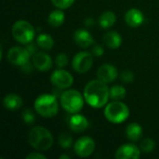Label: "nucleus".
<instances>
[{"label":"nucleus","mask_w":159,"mask_h":159,"mask_svg":"<svg viewBox=\"0 0 159 159\" xmlns=\"http://www.w3.org/2000/svg\"><path fill=\"white\" fill-rule=\"evenodd\" d=\"M85 98L76 89H68L61 94V107L70 114H76L82 110Z\"/></svg>","instance_id":"4"},{"label":"nucleus","mask_w":159,"mask_h":159,"mask_svg":"<svg viewBox=\"0 0 159 159\" xmlns=\"http://www.w3.org/2000/svg\"><path fill=\"white\" fill-rule=\"evenodd\" d=\"M26 48H27V50L29 51V53H30L31 56H32V55H34V54L36 53V48H35V46H34V44H32V42L29 43V44H27Z\"/></svg>","instance_id":"33"},{"label":"nucleus","mask_w":159,"mask_h":159,"mask_svg":"<svg viewBox=\"0 0 159 159\" xmlns=\"http://www.w3.org/2000/svg\"><path fill=\"white\" fill-rule=\"evenodd\" d=\"M55 63L59 68H63L68 64V57L65 53H59L55 59Z\"/></svg>","instance_id":"28"},{"label":"nucleus","mask_w":159,"mask_h":159,"mask_svg":"<svg viewBox=\"0 0 159 159\" xmlns=\"http://www.w3.org/2000/svg\"><path fill=\"white\" fill-rule=\"evenodd\" d=\"M53 136L48 129L41 126L34 127L28 133V143L37 151H47L53 145Z\"/></svg>","instance_id":"2"},{"label":"nucleus","mask_w":159,"mask_h":159,"mask_svg":"<svg viewBox=\"0 0 159 159\" xmlns=\"http://www.w3.org/2000/svg\"><path fill=\"white\" fill-rule=\"evenodd\" d=\"M118 75L117 69L109 63H104L97 70V77L104 83H111L116 79Z\"/></svg>","instance_id":"12"},{"label":"nucleus","mask_w":159,"mask_h":159,"mask_svg":"<svg viewBox=\"0 0 159 159\" xmlns=\"http://www.w3.org/2000/svg\"><path fill=\"white\" fill-rule=\"evenodd\" d=\"M104 116L114 124H120L129 116V109L127 104L120 101H114L108 103L104 109Z\"/></svg>","instance_id":"5"},{"label":"nucleus","mask_w":159,"mask_h":159,"mask_svg":"<svg viewBox=\"0 0 159 159\" xmlns=\"http://www.w3.org/2000/svg\"><path fill=\"white\" fill-rule=\"evenodd\" d=\"M75 152L80 157H88L95 150V142L89 136L79 138L75 143Z\"/></svg>","instance_id":"10"},{"label":"nucleus","mask_w":159,"mask_h":159,"mask_svg":"<svg viewBox=\"0 0 159 159\" xmlns=\"http://www.w3.org/2000/svg\"><path fill=\"white\" fill-rule=\"evenodd\" d=\"M140 148L145 154L152 153L156 148V142L151 138H145L142 141L140 144Z\"/></svg>","instance_id":"24"},{"label":"nucleus","mask_w":159,"mask_h":159,"mask_svg":"<svg viewBox=\"0 0 159 159\" xmlns=\"http://www.w3.org/2000/svg\"><path fill=\"white\" fill-rule=\"evenodd\" d=\"M102 39L104 44L111 49H116L122 44V37L116 31L107 32L106 34H104Z\"/></svg>","instance_id":"17"},{"label":"nucleus","mask_w":159,"mask_h":159,"mask_svg":"<svg viewBox=\"0 0 159 159\" xmlns=\"http://www.w3.org/2000/svg\"><path fill=\"white\" fill-rule=\"evenodd\" d=\"M144 20L143 13L138 8H130L125 14V21L130 27H139Z\"/></svg>","instance_id":"14"},{"label":"nucleus","mask_w":159,"mask_h":159,"mask_svg":"<svg viewBox=\"0 0 159 159\" xmlns=\"http://www.w3.org/2000/svg\"><path fill=\"white\" fill-rule=\"evenodd\" d=\"M50 81L53 86L56 87L58 89H65L73 85L74 77L69 72L62 69H59L55 70L51 74Z\"/></svg>","instance_id":"8"},{"label":"nucleus","mask_w":159,"mask_h":159,"mask_svg":"<svg viewBox=\"0 0 159 159\" xmlns=\"http://www.w3.org/2000/svg\"><path fill=\"white\" fill-rule=\"evenodd\" d=\"M84 23H85V25L87 27H92L94 25V23H95V20L93 18H87L85 20Z\"/></svg>","instance_id":"34"},{"label":"nucleus","mask_w":159,"mask_h":159,"mask_svg":"<svg viewBox=\"0 0 159 159\" xmlns=\"http://www.w3.org/2000/svg\"><path fill=\"white\" fill-rule=\"evenodd\" d=\"M51 3L58 8L65 9L70 7L75 3V0H51Z\"/></svg>","instance_id":"27"},{"label":"nucleus","mask_w":159,"mask_h":159,"mask_svg":"<svg viewBox=\"0 0 159 159\" xmlns=\"http://www.w3.org/2000/svg\"><path fill=\"white\" fill-rule=\"evenodd\" d=\"M37 45L40 48L45 50H49L54 46V40L51 35L48 34H40L37 36Z\"/></svg>","instance_id":"22"},{"label":"nucleus","mask_w":159,"mask_h":159,"mask_svg":"<svg viewBox=\"0 0 159 159\" xmlns=\"http://www.w3.org/2000/svg\"><path fill=\"white\" fill-rule=\"evenodd\" d=\"M116 159H138L141 157V150L132 143H126L118 147L116 152Z\"/></svg>","instance_id":"11"},{"label":"nucleus","mask_w":159,"mask_h":159,"mask_svg":"<svg viewBox=\"0 0 159 159\" xmlns=\"http://www.w3.org/2000/svg\"><path fill=\"white\" fill-rule=\"evenodd\" d=\"M69 127L74 132L80 133V132L85 131L88 129L89 121L84 116L79 115V114H75L74 116L70 117Z\"/></svg>","instance_id":"16"},{"label":"nucleus","mask_w":159,"mask_h":159,"mask_svg":"<svg viewBox=\"0 0 159 159\" xmlns=\"http://www.w3.org/2000/svg\"><path fill=\"white\" fill-rule=\"evenodd\" d=\"M99 24L103 29L112 27L116 21V16L112 11H105L99 17Z\"/></svg>","instance_id":"21"},{"label":"nucleus","mask_w":159,"mask_h":159,"mask_svg":"<svg viewBox=\"0 0 159 159\" xmlns=\"http://www.w3.org/2000/svg\"><path fill=\"white\" fill-rule=\"evenodd\" d=\"M34 66L40 72H47L52 66V60L48 54L45 52H37L33 57Z\"/></svg>","instance_id":"13"},{"label":"nucleus","mask_w":159,"mask_h":159,"mask_svg":"<svg viewBox=\"0 0 159 159\" xmlns=\"http://www.w3.org/2000/svg\"><path fill=\"white\" fill-rule=\"evenodd\" d=\"M126 135L129 141L137 142L143 136V127L138 123H130L126 129Z\"/></svg>","instance_id":"19"},{"label":"nucleus","mask_w":159,"mask_h":159,"mask_svg":"<svg viewBox=\"0 0 159 159\" xmlns=\"http://www.w3.org/2000/svg\"><path fill=\"white\" fill-rule=\"evenodd\" d=\"M3 105L6 109L10 111L18 110L22 105V100L21 98L14 93L7 94L3 99Z\"/></svg>","instance_id":"18"},{"label":"nucleus","mask_w":159,"mask_h":159,"mask_svg":"<svg viewBox=\"0 0 159 159\" xmlns=\"http://www.w3.org/2000/svg\"><path fill=\"white\" fill-rule=\"evenodd\" d=\"M93 64L92 54L87 51H80L76 53L72 61L73 69L78 74H85L89 72Z\"/></svg>","instance_id":"7"},{"label":"nucleus","mask_w":159,"mask_h":159,"mask_svg":"<svg viewBox=\"0 0 159 159\" xmlns=\"http://www.w3.org/2000/svg\"><path fill=\"white\" fill-rule=\"evenodd\" d=\"M134 78H135V75L130 70H124L120 74V79L124 83H131L134 80Z\"/></svg>","instance_id":"29"},{"label":"nucleus","mask_w":159,"mask_h":159,"mask_svg":"<svg viewBox=\"0 0 159 159\" xmlns=\"http://www.w3.org/2000/svg\"><path fill=\"white\" fill-rule=\"evenodd\" d=\"M103 52H104V49H103L102 46H101V45H95V46L92 48V51H91L92 55H94V56H96V57H101V56H102Z\"/></svg>","instance_id":"30"},{"label":"nucleus","mask_w":159,"mask_h":159,"mask_svg":"<svg viewBox=\"0 0 159 159\" xmlns=\"http://www.w3.org/2000/svg\"><path fill=\"white\" fill-rule=\"evenodd\" d=\"M22 119L23 121L25 122V124L27 125H32L34 123L35 121V116H34V114L33 113L32 110L30 109H25L23 112H22Z\"/></svg>","instance_id":"26"},{"label":"nucleus","mask_w":159,"mask_h":159,"mask_svg":"<svg viewBox=\"0 0 159 159\" xmlns=\"http://www.w3.org/2000/svg\"><path fill=\"white\" fill-rule=\"evenodd\" d=\"M30 56L31 55L26 48L13 47L8 50L7 59L13 65L22 66L24 63H26L29 61Z\"/></svg>","instance_id":"9"},{"label":"nucleus","mask_w":159,"mask_h":159,"mask_svg":"<svg viewBox=\"0 0 159 159\" xmlns=\"http://www.w3.org/2000/svg\"><path fill=\"white\" fill-rule=\"evenodd\" d=\"M59 144L63 149H68L73 145V138L68 133H61L59 136Z\"/></svg>","instance_id":"25"},{"label":"nucleus","mask_w":159,"mask_h":159,"mask_svg":"<svg viewBox=\"0 0 159 159\" xmlns=\"http://www.w3.org/2000/svg\"><path fill=\"white\" fill-rule=\"evenodd\" d=\"M127 95V90L123 86L115 85L110 89V98L114 101H120L125 99Z\"/></svg>","instance_id":"23"},{"label":"nucleus","mask_w":159,"mask_h":159,"mask_svg":"<svg viewBox=\"0 0 159 159\" xmlns=\"http://www.w3.org/2000/svg\"><path fill=\"white\" fill-rule=\"evenodd\" d=\"M20 67H21V71H22L23 73H26V74L32 73V72H33V70H34V63H33V62L31 63L29 61H28L26 63H24L22 66H20Z\"/></svg>","instance_id":"31"},{"label":"nucleus","mask_w":159,"mask_h":159,"mask_svg":"<svg viewBox=\"0 0 159 159\" xmlns=\"http://www.w3.org/2000/svg\"><path fill=\"white\" fill-rule=\"evenodd\" d=\"M65 19V15L64 12L62 10H61V8L59 9H55L53 11H51L48 17V22L51 27H60Z\"/></svg>","instance_id":"20"},{"label":"nucleus","mask_w":159,"mask_h":159,"mask_svg":"<svg viewBox=\"0 0 159 159\" xmlns=\"http://www.w3.org/2000/svg\"><path fill=\"white\" fill-rule=\"evenodd\" d=\"M11 33L13 38L17 42L25 45L31 43L35 35V32L33 25L30 22L23 20H17L12 25Z\"/></svg>","instance_id":"6"},{"label":"nucleus","mask_w":159,"mask_h":159,"mask_svg":"<svg viewBox=\"0 0 159 159\" xmlns=\"http://www.w3.org/2000/svg\"><path fill=\"white\" fill-rule=\"evenodd\" d=\"M26 159H47V157L45 155L40 154V153L33 152L26 157Z\"/></svg>","instance_id":"32"},{"label":"nucleus","mask_w":159,"mask_h":159,"mask_svg":"<svg viewBox=\"0 0 159 159\" xmlns=\"http://www.w3.org/2000/svg\"><path fill=\"white\" fill-rule=\"evenodd\" d=\"M34 109L36 113L46 118L55 116L59 111L57 97L53 94H42L34 101Z\"/></svg>","instance_id":"3"},{"label":"nucleus","mask_w":159,"mask_h":159,"mask_svg":"<svg viewBox=\"0 0 159 159\" xmlns=\"http://www.w3.org/2000/svg\"><path fill=\"white\" fill-rule=\"evenodd\" d=\"M63 158L69 159L70 158V157H69V156H67V155H62V156H61V157H60V159H63Z\"/></svg>","instance_id":"35"},{"label":"nucleus","mask_w":159,"mask_h":159,"mask_svg":"<svg viewBox=\"0 0 159 159\" xmlns=\"http://www.w3.org/2000/svg\"><path fill=\"white\" fill-rule=\"evenodd\" d=\"M74 40L77 46L83 48H88L94 43L92 35L84 29H78L74 34Z\"/></svg>","instance_id":"15"},{"label":"nucleus","mask_w":159,"mask_h":159,"mask_svg":"<svg viewBox=\"0 0 159 159\" xmlns=\"http://www.w3.org/2000/svg\"><path fill=\"white\" fill-rule=\"evenodd\" d=\"M84 98L87 103L92 108H102L107 103L110 98V89L106 83L102 80H91L84 89Z\"/></svg>","instance_id":"1"}]
</instances>
